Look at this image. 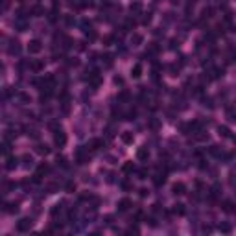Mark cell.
Listing matches in <instances>:
<instances>
[{"label":"cell","instance_id":"31","mask_svg":"<svg viewBox=\"0 0 236 236\" xmlns=\"http://www.w3.org/2000/svg\"><path fill=\"white\" fill-rule=\"evenodd\" d=\"M127 98H129V92H127V91H122L120 94H118V100H122V101H126Z\"/></svg>","mask_w":236,"mask_h":236},{"label":"cell","instance_id":"36","mask_svg":"<svg viewBox=\"0 0 236 236\" xmlns=\"http://www.w3.org/2000/svg\"><path fill=\"white\" fill-rule=\"evenodd\" d=\"M65 22H67L68 26H72V24H74V17H72V15H67V17H65Z\"/></svg>","mask_w":236,"mask_h":236},{"label":"cell","instance_id":"8","mask_svg":"<svg viewBox=\"0 0 236 236\" xmlns=\"http://www.w3.org/2000/svg\"><path fill=\"white\" fill-rule=\"evenodd\" d=\"M148 157H150V150H148V148H140V150L137 151V159L138 160H148Z\"/></svg>","mask_w":236,"mask_h":236},{"label":"cell","instance_id":"5","mask_svg":"<svg viewBox=\"0 0 236 236\" xmlns=\"http://www.w3.org/2000/svg\"><path fill=\"white\" fill-rule=\"evenodd\" d=\"M28 68L32 72H41L44 68V61H30L28 63Z\"/></svg>","mask_w":236,"mask_h":236},{"label":"cell","instance_id":"13","mask_svg":"<svg viewBox=\"0 0 236 236\" xmlns=\"http://www.w3.org/2000/svg\"><path fill=\"white\" fill-rule=\"evenodd\" d=\"M19 52H20V44H19V41H11L9 54H11V55H15V54H19Z\"/></svg>","mask_w":236,"mask_h":236},{"label":"cell","instance_id":"12","mask_svg":"<svg viewBox=\"0 0 236 236\" xmlns=\"http://www.w3.org/2000/svg\"><path fill=\"white\" fill-rule=\"evenodd\" d=\"M142 41H144V37H142L140 33H133V35H131V44H133V46H138V44H142Z\"/></svg>","mask_w":236,"mask_h":236},{"label":"cell","instance_id":"28","mask_svg":"<svg viewBox=\"0 0 236 236\" xmlns=\"http://www.w3.org/2000/svg\"><path fill=\"white\" fill-rule=\"evenodd\" d=\"M219 231H221V232H225V234H229V232L232 231V227H231L229 223H221V225H219Z\"/></svg>","mask_w":236,"mask_h":236},{"label":"cell","instance_id":"38","mask_svg":"<svg viewBox=\"0 0 236 236\" xmlns=\"http://www.w3.org/2000/svg\"><path fill=\"white\" fill-rule=\"evenodd\" d=\"M146 223H150L151 227H155V225H157V221H155V218H146Z\"/></svg>","mask_w":236,"mask_h":236},{"label":"cell","instance_id":"34","mask_svg":"<svg viewBox=\"0 0 236 236\" xmlns=\"http://www.w3.org/2000/svg\"><path fill=\"white\" fill-rule=\"evenodd\" d=\"M142 22H144V24H150V22H151V13H148V15H144V19H142Z\"/></svg>","mask_w":236,"mask_h":236},{"label":"cell","instance_id":"1","mask_svg":"<svg viewBox=\"0 0 236 236\" xmlns=\"http://www.w3.org/2000/svg\"><path fill=\"white\" fill-rule=\"evenodd\" d=\"M32 225H33L32 218H22L19 223H17V231H19V232H26V231L32 229Z\"/></svg>","mask_w":236,"mask_h":236},{"label":"cell","instance_id":"6","mask_svg":"<svg viewBox=\"0 0 236 236\" xmlns=\"http://www.w3.org/2000/svg\"><path fill=\"white\" fill-rule=\"evenodd\" d=\"M19 166V159L17 157H8V160H6V170H15V168H17Z\"/></svg>","mask_w":236,"mask_h":236},{"label":"cell","instance_id":"16","mask_svg":"<svg viewBox=\"0 0 236 236\" xmlns=\"http://www.w3.org/2000/svg\"><path fill=\"white\" fill-rule=\"evenodd\" d=\"M172 210H173V214H179V216H183V214H185V205H183V203H175Z\"/></svg>","mask_w":236,"mask_h":236},{"label":"cell","instance_id":"45","mask_svg":"<svg viewBox=\"0 0 236 236\" xmlns=\"http://www.w3.org/2000/svg\"><path fill=\"white\" fill-rule=\"evenodd\" d=\"M196 2V0H188V4H194Z\"/></svg>","mask_w":236,"mask_h":236},{"label":"cell","instance_id":"17","mask_svg":"<svg viewBox=\"0 0 236 236\" xmlns=\"http://www.w3.org/2000/svg\"><path fill=\"white\" fill-rule=\"evenodd\" d=\"M101 61L105 63L107 68H111V67H113V55H111V54H103V55H101Z\"/></svg>","mask_w":236,"mask_h":236},{"label":"cell","instance_id":"18","mask_svg":"<svg viewBox=\"0 0 236 236\" xmlns=\"http://www.w3.org/2000/svg\"><path fill=\"white\" fill-rule=\"evenodd\" d=\"M65 190L68 192V194H74V192H76V183H74V181H68V183L65 185Z\"/></svg>","mask_w":236,"mask_h":236},{"label":"cell","instance_id":"27","mask_svg":"<svg viewBox=\"0 0 236 236\" xmlns=\"http://www.w3.org/2000/svg\"><path fill=\"white\" fill-rule=\"evenodd\" d=\"M232 206H234L232 201H223V210H225V212H232V210H234Z\"/></svg>","mask_w":236,"mask_h":236},{"label":"cell","instance_id":"4","mask_svg":"<svg viewBox=\"0 0 236 236\" xmlns=\"http://www.w3.org/2000/svg\"><path fill=\"white\" fill-rule=\"evenodd\" d=\"M172 192L175 196H183V194H186V186H185V183H175L173 186H172Z\"/></svg>","mask_w":236,"mask_h":236},{"label":"cell","instance_id":"43","mask_svg":"<svg viewBox=\"0 0 236 236\" xmlns=\"http://www.w3.org/2000/svg\"><path fill=\"white\" fill-rule=\"evenodd\" d=\"M114 83H116V85H124V78L116 76V78H114Z\"/></svg>","mask_w":236,"mask_h":236},{"label":"cell","instance_id":"22","mask_svg":"<svg viewBox=\"0 0 236 236\" xmlns=\"http://www.w3.org/2000/svg\"><path fill=\"white\" fill-rule=\"evenodd\" d=\"M122 170H124V173H131L133 170H135V164H133V162H126V164L122 166Z\"/></svg>","mask_w":236,"mask_h":236},{"label":"cell","instance_id":"19","mask_svg":"<svg viewBox=\"0 0 236 236\" xmlns=\"http://www.w3.org/2000/svg\"><path fill=\"white\" fill-rule=\"evenodd\" d=\"M218 133H219V137H229V135H231L229 127H225V126H219V127H218Z\"/></svg>","mask_w":236,"mask_h":236},{"label":"cell","instance_id":"20","mask_svg":"<svg viewBox=\"0 0 236 236\" xmlns=\"http://www.w3.org/2000/svg\"><path fill=\"white\" fill-rule=\"evenodd\" d=\"M30 13H33V15H35V17H41V15L44 13V9H42L41 6H33L32 9H30Z\"/></svg>","mask_w":236,"mask_h":236},{"label":"cell","instance_id":"24","mask_svg":"<svg viewBox=\"0 0 236 236\" xmlns=\"http://www.w3.org/2000/svg\"><path fill=\"white\" fill-rule=\"evenodd\" d=\"M22 162H24V166L28 168V166H32V164H33V159L30 157V155H22Z\"/></svg>","mask_w":236,"mask_h":236},{"label":"cell","instance_id":"33","mask_svg":"<svg viewBox=\"0 0 236 236\" xmlns=\"http://www.w3.org/2000/svg\"><path fill=\"white\" fill-rule=\"evenodd\" d=\"M146 175H148V170H146V168L138 170V179H146Z\"/></svg>","mask_w":236,"mask_h":236},{"label":"cell","instance_id":"11","mask_svg":"<svg viewBox=\"0 0 236 236\" xmlns=\"http://www.w3.org/2000/svg\"><path fill=\"white\" fill-rule=\"evenodd\" d=\"M131 76H133V78H140V76H142V65H140V63H137L135 67L131 68Z\"/></svg>","mask_w":236,"mask_h":236},{"label":"cell","instance_id":"39","mask_svg":"<svg viewBox=\"0 0 236 236\" xmlns=\"http://www.w3.org/2000/svg\"><path fill=\"white\" fill-rule=\"evenodd\" d=\"M113 41H114V35H107L105 39H103V42H105V44H111Z\"/></svg>","mask_w":236,"mask_h":236},{"label":"cell","instance_id":"32","mask_svg":"<svg viewBox=\"0 0 236 236\" xmlns=\"http://www.w3.org/2000/svg\"><path fill=\"white\" fill-rule=\"evenodd\" d=\"M59 212H61V205L57 203V205H54V209H52V216H57Z\"/></svg>","mask_w":236,"mask_h":236},{"label":"cell","instance_id":"26","mask_svg":"<svg viewBox=\"0 0 236 236\" xmlns=\"http://www.w3.org/2000/svg\"><path fill=\"white\" fill-rule=\"evenodd\" d=\"M212 13H214L212 8H205V9H203V19H210V17H212Z\"/></svg>","mask_w":236,"mask_h":236},{"label":"cell","instance_id":"15","mask_svg":"<svg viewBox=\"0 0 236 236\" xmlns=\"http://www.w3.org/2000/svg\"><path fill=\"white\" fill-rule=\"evenodd\" d=\"M129 9H131L133 13H140V11H142V2H140V0H135V2L129 6Z\"/></svg>","mask_w":236,"mask_h":236},{"label":"cell","instance_id":"23","mask_svg":"<svg viewBox=\"0 0 236 236\" xmlns=\"http://www.w3.org/2000/svg\"><path fill=\"white\" fill-rule=\"evenodd\" d=\"M6 206H8V209H4V210H6V212H11V214L19 210V205H17V203H9V205H6Z\"/></svg>","mask_w":236,"mask_h":236},{"label":"cell","instance_id":"44","mask_svg":"<svg viewBox=\"0 0 236 236\" xmlns=\"http://www.w3.org/2000/svg\"><path fill=\"white\" fill-rule=\"evenodd\" d=\"M232 61H236V52H234V54H232Z\"/></svg>","mask_w":236,"mask_h":236},{"label":"cell","instance_id":"7","mask_svg":"<svg viewBox=\"0 0 236 236\" xmlns=\"http://www.w3.org/2000/svg\"><path fill=\"white\" fill-rule=\"evenodd\" d=\"M129 206H131V201H129L127 197H124V199H120V201H118V210H120V212H126V210H129Z\"/></svg>","mask_w":236,"mask_h":236},{"label":"cell","instance_id":"29","mask_svg":"<svg viewBox=\"0 0 236 236\" xmlns=\"http://www.w3.org/2000/svg\"><path fill=\"white\" fill-rule=\"evenodd\" d=\"M87 33V37H88V41H94L98 35H96V32H94V30H88V32H85Z\"/></svg>","mask_w":236,"mask_h":236},{"label":"cell","instance_id":"37","mask_svg":"<svg viewBox=\"0 0 236 236\" xmlns=\"http://www.w3.org/2000/svg\"><path fill=\"white\" fill-rule=\"evenodd\" d=\"M57 164H61V166H67V159H65V157H57Z\"/></svg>","mask_w":236,"mask_h":236},{"label":"cell","instance_id":"14","mask_svg":"<svg viewBox=\"0 0 236 236\" xmlns=\"http://www.w3.org/2000/svg\"><path fill=\"white\" fill-rule=\"evenodd\" d=\"M153 183H155V186H160V185H164V183H166V173H159V175H155Z\"/></svg>","mask_w":236,"mask_h":236},{"label":"cell","instance_id":"40","mask_svg":"<svg viewBox=\"0 0 236 236\" xmlns=\"http://www.w3.org/2000/svg\"><path fill=\"white\" fill-rule=\"evenodd\" d=\"M150 127H151V129H159V120H151V122H150Z\"/></svg>","mask_w":236,"mask_h":236},{"label":"cell","instance_id":"41","mask_svg":"<svg viewBox=\"0 0 236 236\" xmlns=\"http://www.w3.org/2000/svg\"><path fill=\"white\" fill-rule=\"evenodd\" d=\"M122 188H124V190H131V188H133V185H131V183H127V181H124V183H122Z\"/></svg>","mask_w":236,"mask_h":236},{"label":"cell","instance_id":"35","mask_svg":"<svg viewBox=\"0 0 236 236\" xmlns=\"http://www.w3.org/2000/svg\"><path fill=\"white\" fill-rule=\"evenodd\" d=\"M2 151H4V155H8V153H9V142H8V140H6V142H4V146H2Z\"/></svg>","mask_w":236,"mask_h":236},{"label":"cell","instance_id":"21","mask_svg":"<svg viewBox=\"0 0 236 236\" xmlns=\"http://www.w3.org/2000/svg\"><path fill=\"white\" fill-rule=\"evenodd\" d=\"M48 172H50V166L46 164V162H42V164H39V170H37V173H41V175H42V173H48Z\"/></svg>","mask_w":236,"mask_h":236},{"label":"cell","instance_id":"42","mask_svg":"<svg viewBox=\"0 0 236 236\" xmlns=\"http://www.w3.org/2000/svg\"><path fill=\"white\" fill-rule=\"evenodd\" d=\"M138 194H140V197H146L148 194H150V192H148L146 188H140V190H138Z\"/></svg>","mask_w":236,"mask_h":236},{"label":"cell","instance_id":"9","mask_svg":"<svg viewBox=\"0 0 236 236\" xmlns=\"http://www.w3.org/2000/svg\"><path fill=\"white\" fill-rule=\"evenodd\" d=\"M35 151H37L39 155H48V153H50V148H48L46 144H37V146H35Z\"/></svg>","mask_w":236,"mask_h":236},{"label":"cell","instance_id":"3","mask_svg":"<svg viewBox=\"0 0 236 236\" xmlns=\"http://www.w3.org/2000/svg\"><path fill=\"white\" fill-rule=\"evenodd\" d=\"M54 144L57 146V148H63L65 144H67V135L59 129V131H55V135H54Z\"/></svg>","mask_w":236,"mask_h":236},{"label":"cell","instance_id":"2","mask_svg":"<svg viewBox=\"0 0 236 236\" xmlns=\"http://www.w3.org/2000/svg\"><path fill=\"white\" fill-rule=\"evenodd\" d=\"M41 50H42V42L39 39H33V41L28 42V52L30 54H39Z\"/></svg>","mask_w":236,"mask_h":236},{"label":"cell","instance_id":"25","mask_svg":"<svg viewBox=\"0 0 236 236\" xmlns=\"http://www.w3.org/2000/svg\"><path fill=\"white\" fill-rule=\"evenodd\" d=\"M19 100H20L22 103H30V101H32V98H30L26 92H19Z\"/></svg>","mask_w":236,"mask_h":236},{"label":"cell","instance_id":"30","mask_svg":"<svg viewBox=\"0 0 236 236\" xmlns=\"http://www.w3.org/2000/svg\"><path fill=\"white\" fill-rule=\"evenodd\" d=\"M26 28H28V24H26V22H22V20H20V22H17V30H19V32H26Z\"/></svg>","mask_w":236,"mask_h":236},{"label":"cell","instance_id":"10","mask_svg":"<svg viewBox=\"0 0 236 236\" xmlns=\"http://www.w3.org/2000/svg\"><path fill=\"white\" fill-rule=\"evenodd\" d=\"M133 140H135V137H133V133H131V131L122 133V142H124V144H133Z\"/></svg>","mask_w":236,"mask_h":236}]
</instances>
